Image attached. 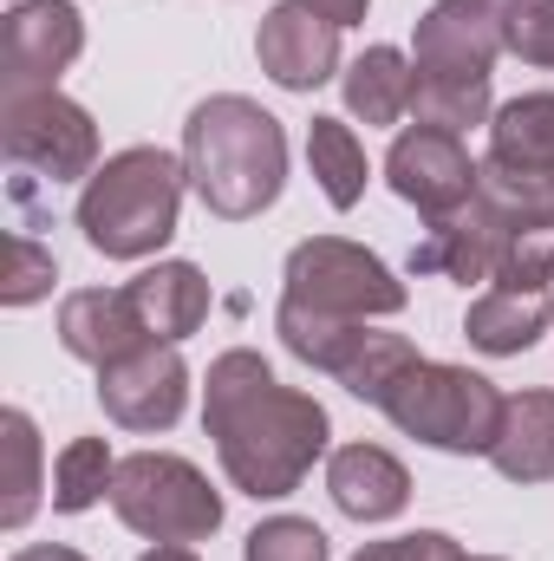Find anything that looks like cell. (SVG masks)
I'll return each instance as SVG.
<instances>
[{
  "instance_id": "cell-1",
  "label": "cell",
  "mask_w": 554,
  "mask_h": 561,
  "mask_svg": "<svg viewBox=\"0 0 554 561\" xmlns=\"http://www.w3.org/2000/svg\"><path fill=\"white\" fill-rule=\"evenodd\" d=\"M203 431L216 437L222 477L255 496V503H280L307 483V470L326 457V405L313 392H293L268 373L262 353L229 346L222 359H209L203 379Z\"/></svg>"
},
{
  "instance_id": "cell-2",
  "label": "cell",
  "mask_w": 554,
  "mask_h": 561,
  "mask_svg": "<svg viewBox=\"0 0 554 561\" xmlns=\"http://www.w3.org/2000/svg\"><path fill=\"white\" fill-rule=\"evenodd\" d=\"M183 170L209 216L249 222L262 216L287 183V131L242 92H216L183 125Z\"/></svg>"
},
{
  "instance_id": "cell-3",
  "label": "cell",
  "mask_w": 554,
  "mask_h": 561,
  "mask_svg": "<svg viewBox=\"0 0 554 561\" xmlns=\"http://www.w3.org/2000/svg\"><path fill=\"white\" fill-rule=\"evenodd\" d=\"M183 183L189 170L157 150V144H131L118 157H105L85 190H79V229L105 262H143L176 236V209H183Z\"/></svg>"
},
{
  "instance_id": "cell-4",
  "label": "cell",
  "mask_w": 554,
  "mask_h": 561,
  "mask_svg": "<svg viewBox=\"0 0 554 561\" xmlns=\"http://www.w3.org/2000/svg\"><path fill=\"white\" fill-rule=\"evenodd\" d=\"M503 392L470 373V366H443V359H417L412 373L399 379V392L385 399V419L399 424L405 437L450 450V457H489L496 424H503Z\"/></svg>"
},
{
  "instance_id": "cell-5",
  "label": "cell",
  "mask_w": 554,
  "mask_h": 561,
  "mask_svg": "<svg viewBox=\"0 0 554 561\" xmlns=\"http://www.w3.org/2000/svg\"><path fill=\"white\" fill-rule=\"evenodd\" d=\"M112 510H118V523L131 536L176 542V549L209 542L222 529V496L209 490V477L189 457H170V450H131V457H118Z\"/></svg>"
},
{
  "instance_id": "cell-6",
  "label": "cell",
  "mask_w": 554,
  "mask_h": 561,
  "mask_svg": "<svg viewBox=\"0 0 554 561\" xmlns=\"http://www.w3.org/2000/svg\"><path fill=\"white\" fill-rule=\"evenodd\" d=\"M280 300L307 307V313H333V320H392V313H405L412 287L372 249H359L346 236H313V242H300L287 255Z\"/></svg>"
},
{
  "instance_id": "cell-7",
  "label": "cell",
  "mask_w": 554,
  "mask_h": 561,
  "mask_svg": "<svg viewBox=\"0 0 554 561\" xmlns=\"http://www.w3.org/2000/svg\"><path fill=\"white\" fill-rule=\"evenodd\" d=\"M0 150L20 176L79 183L99 170V125L59 85L53 92H13V99H0Z\"/></svg>"
},
{
  "instance_id": "cell-8",
  "label": "cell",
  "mask_w": 554,
  "mask_h": 561,
  "mask_svg": "<svg viewBox=\"0 0 554 561\" xmlns=\"http://www.w3.org/2000/svg\"><path fill=\"white\" fill-rule=\"evenodd\" d=\"M99 405H105L112 424H125L138 437L170 431V424L183 419V405H189V366H183V353L170 340H143L138 353L99 366Z\"/></svg>"
},
{
  "instance_id": "cell-9",
  "label": "cell",
  "mask_w": 554,
  "mask_h": 561,
  "mask_svg": "<svg viewBox=\"0 0 554 561\" xmlns=\"http://www.w3.org/2000/svg\"><path fill=\"white\" fill-rule=\"evenodd\" d=\"M79 53H85V20L72 0H13L0 39V99L53 92Z\"/></svg>"
},
{
  "instance_id": "cell-10",
  "label": "cell",
  "mask_w": 554,
  "mask_h": 561,
  "mask_svg": "<svg viewBox=\"0 0 554 561\" xmlns=\"http://www.w3.org/2000/svg\"><path fill=\"white\" fill-rule=\"evenodd\" d=\"M476 176H483V163L463 150L457 131H437V125H405L392 138V150H385V183L412 203L424 222L463 209L476 196Z\"/></svg>"
},
{
  "instance_id": "cell-11",
  "label": "cell",
  "mask_w": 554,
  "mask_h": 561,
  "mask_svg": "<svg viewBox=\"0 0 554 561\" xmlns=\"http://www.w3.org/2000/svg\"><path fill=\"white\" fill-rule=\"evenodd\" d=\"M516 229H529V222H516L496 196L476 190L463 209L424 222V242L412 249V275H443V280H463V287L470 280H496Z\"/></svg>"
},
{
  "instance_id": "cell-12",
  "label": "cell",
  "mask_w": 554,
  "mask_h": 561,
  "mask_svg": "<svg viewBox=\"0 0 554 561\" xmlns=\"http://www.w3.org/2000/svg\"><path fill=\"white\" fill-rule=\"evenodd\" d=\"M496 53H509V13L489 0H437L417 20V72H470L489 79Z\"/></svg>"
},
{
  "instance_id": "cell-13",
  "label": "cell",
  "mask_w": 554,
  "mask_h": 561,
  "mask_svg": "<svg viewBox=\"0 0 554 561\" xmlns=\"http://www.w3.org/2000/svg\"><path fill=\"white\" fill-rule=\"evenodd\" d=\"M255 59L280 92H320L339 72V26L307 0H280L255 33Z\"/></svg>"
},
{
  "instance_id": "cell-14",
  "label": "cell",
  "mask_w": 554,
  "mask_h": 561,
  "mask_svg": "<svg viewBox=\"0 0 554 561\" xmlns=\"http://www.w3.org/2000/svg\"><path fill=\"white\" fill-rule=\"evenodd\" d=\"M150 340L131 287H79L59 300V346L85 366H112Z\"/></svg>"
},
{
  "instance_id": "cell-15",
  "label": "cell",
  "mask_w": 554,
  "mask_h": 561,
  "mask_svg": "<svg viewBox=\"0 0 554 561\" xmlns=\"http://www.w3.org/2000/svg\"><path fill=\"white\" fill-rule=\"evenodd\" d=\"M326 490H333L339 516H353V523H392L412 503V470L385 444H339L333 463H326Z\"/></svg>"
},
{
  "instance_id": "cell-16",
  "label": "cell",
  "mask_w": 554,
  "mask_h": 561,
  "mask_svg": "<svg viewBox=\"0 0 554 561\" xmlns=\"http://www.w3.org/2000/svg\"><path fill=\"white\" fill-rule=\"evenodd\" d=\"M554 320V287H483L463 313V333L476 353L489 359H516L529 353Z\"/></svg>"
},
{
  "instance_id": "cell-17",
  "label": "cell",
  "mask_w": 554,
  "mask_h": 561,
  "mask_svg": "<svg viewBox=\"0 0 554 561\" xmlns=\"http://www.w3.org/2000/svg\"><path fill=\"white\" fill-rule=\"evenodd\" d=\"M489 170H509V176H542L554 170V92H522L509 105H496L489 118Z\"/></svg>"
},
{
  "instance_id": "cell-18",
  "label": "cell",
  "mask_w": 554,
  "mask_h": 561,
  "mask_svg": "<svg viewBox=\"0 0 554 561\" xmlns=\"http://www.w3.org/2000/svg\"><path fill=\"white\" fill-rule=\"evenodd\" d=\"M489 463L509 483H549L554 477V392H516L503 405Z\"/></svg>"
},
{
  "instance_id": "cell-19",
  "label": "cell",
  "mask_w": 554,
  "mask_h": 561,
  "mask_svg": "<svg viewBox=\"0 0 554 561\" xmlns=\"http://www.w3.org/2000/svg\"><path fill=\"white\" fill-rule=\"evenodd\" d=\"M131 300H138L143 327H150V340H189L203 320H209V280L196 262H157V268H143L131 280Z\"/></svg>"
},
{
  "instance_id": "cell-20",
  "label": "cell",
  "mask_w": 554,
  "mask_h": 561,
  "mask_svg": "<svg viewBox=\"0 0 554 561\" xmlns=\"http://www.w3.org/2000/svg\"><path fill=\"white\" fill-rule=\"evenodd\" d=\"M346 112L366 118V125H399L412 118V85H417V66L399 53V46H366L353 66H346Z\"/></svg>"
},
{
  "instance_id": "cell-21",
  "label": "cell",
  "mask_w": 554,
  "mask_h": 561,
  "mask_svg": "<svg viewBox=\"0 0 554 561\" xmlns=\"http://www.w3.org/2000/svg\"><path fill=\"white\" fill-rule=\"evenodd\" d=\"M417 359H424V353H417L405 333H379V327H366V333L353 340V353L339 359V373H333V379H339L353 399H366V405H379V412H385V399L399 392V379L412 373Z\"/></svg>"
},
{
  "instance_id": "cell-22",
  "label": "cell",
  "mask_w": 554,
  "mask_h": 561,
  "mask_svg": "<svg viewBox=\"0 0 554 561\" xmlns=\"http://www.w3.org/2000/svg\"><path fill=\"white\" fill-rule=\"evenodd\" d=\"M307 163H313V176H320L333 209H359L372 163H366V144L353 138L346 118H313L307 125Z\"/></svg>"
},
{
  "instance_id": "cell-23",
  "label": "cell",
  "mask_w": 554,
  "mask_h": 561,
  "mask_svg": "<svg viewBox=\"0 0 554 561\" xmlns=\"http://www.w3.org/2000/svg\"><path fill=\"white\" fill-rule=\"evenodd\" d=\"M412 118L417 125H437V131H470V125H489L496 105H489V79H470V72H417L412 85Z\"/></svg>"
},
{
  "instance_id": "cell-24",
  "label": "cell",
  "mask_w": 554,
  "mask_h": 561,
  "mask_svg": "<svg viewBox=\"0 0 554 561\" xmlns=\"http://www.w3.org/2000/svg\"><path fill=\"white\" fill-rule=\"evenodd\" d=\"M0 444H7V496H0V529H26L39 510V431L20 405L0 412Z\"/></svg>"
},
{
  "instance_id": "cell-25",
  "label": "cell",
  "mask_w": 554,
  "mask_h": 561,
  "mask_svg": "<svg viewBox=\"0 0 554 561\" xmlns=\"http://www.w3.org/2000/svg\"><path fill=\"white\" fill-rule=\"evenodd\" d=\"M112 477H118L112 444H105V437H72V444L53 457V510H59V516L92 510L99 496H112Z\"/></svg>"
},
{
  "instance_id": "cell-26",
  "label": "cell",
  "mask_w": 554,
  "mask_h": 561,
  "mask_svg": "<svg viewBox=\"0 0 554 561\" xmlns=\"http://www.w3.org/2000/svg\"><path fill=\"white\" fill-rule=\"evenodd\" d=\"M242 561H326V529L307 516H268L242 542Z\"/></svg>"
},
{
  "instance_id": "cell-27",
  "label": "cell",
  "mask_w": 554,
  "mask_h": 561,
  "mask_svg": "<svg viewBox=\"0 0 554 561\" xmlns=\"http://www.w3.org/2000/svg\"><path fill=\"white\" fill-rule=\"evenodd\" d=\"M489 287H554V222L516 229V242H509V255H503Z\"/></svg>"
},
{
  "instance_id": "cell-28",
  "label": "cell",
  "mask_w": 554,
  "mask_h": 561,
  "mask_svg": "<svg viewBox=\"0 0 554 561\" xmlns=\"http://www.w3.org/2000/svg\"><path fill=\"white\" fill-rule=\"evenodd\" d=\"M7 262H13L7 280H0V300H7V307H33V300L53 294V275H59V268H53V255H46L33 236H13V242H7Z\"/></svg>"
},
{
  "instance_id": "cell-29",
  "label": "cell",
  "mask_w": 554,
  "mask_h": 561,
  "mask_svg": "<svg viewBox=\"0 0 554 561\" xmlns=\"http://www.w3.org/2000/svg\"><path fill=\"white\" fill-rule=\"evenodd\" d=\"M509 53L554 72V0H522L509 13Z\"/></svg>"
},
{
  "instance_id": "cell-30",
  "label": "cell",
  "mask_w": 554,
  "mask_h": 561,
  "mask_svg": "<svg viewBox=\"0 0 554 561\" xmlns=\"http://www.w3.org/2000/svg\"><path fill=\"white\" fill-rule=\"evenodd\" d=\"M353 561H470L443 529H417V536H392V542H366Z\"/></svg>"
},
{
  "instance_id": "cell-31",
  "label": "cell",
  "mask_w": 554,
  "mask_h": 561,
  "mask_svg": "<svg viewBox=\"0 0 554 561\" xmlns=\"http://www.w3.org/2000/svg\"><path fill=\"white\" fill-rule=\"evenodd\" d=\"M307 7H313V13H326V20L346 33V26H359V20H366V7H372V0H307Z\"/></svg>"
},
{
  "instance_id": "cell-32",
  "label": "cell",
  "mask_w": 554,
  "mask_h": 561,
  "mask_svg": "<svg viewBox=\"0 0 554 561\" xmlns=\"http://www.w3.org/2000/svg\"><path fill=\"white\" fill-rule=\"evenodd\" d=\"M7 561H85V556L66 549V542H39V549H20V556H7Z\"/></svg>"
},
{
  "instance_id": "cell-33",
  "label": "cell",
  "mask_w": 554,
  "mask_h": 561,
  "mask_svg": "<svg viewBox=\"0 0 554 561\" xmlns=\"http://www.w3.org/2000/svg\"><path fill=\"white\" fill-rule=\"evenodd\" d=\"M138 561H196V549H176V542H157L150 556H138Z\"/></svg>"
},
{
  "instance_id": "cell-34",
  "label": "cell",
  "mask_w": 554,
  "mask_h": 561,
  "mask_svg": "<svg viewBox=\"0 0 554 561\" xmlns=\"http://www.w3.org/2000/svg\"><path fill=\"white\" fill-rule=\"evenodd\" d=\"M489 7H503V13H516V7H522V0H489Z\"/></svg>"
},
{
  "instance_id": "cell-35",
  "label": "cell",
  "mask_w": 554,
  "mask_h": 561,
  "mask_svg": "<svg viewBox=\"0 0 554 561\" xmlns=\"http://www.w3.org/2000/svg\"><path fill=\"white\" fill-rule=\"evenodd\" d=\"M470 561H503V556H470Z\"/></svg>"
},
{
  "instance_id": "cell-36",
  "label": "cell",
  "mask_w": 554,
  "mask_h": 561,
  "mask_svg": "<svg viewBox=\"0 0 554 561\" xmlns=\"http://www.w3.org/2000/svg\"><path fill=\"white\" fill-rule=\"evenodd\" d=\"M549 196H554V170H549Z\"/></svg>"
}]
</instances>
